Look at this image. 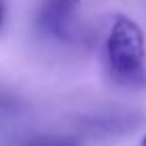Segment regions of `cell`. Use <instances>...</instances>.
<instances>
[{
    "label": "cell",
    "mask_w": 146,
    "mask_h": 146,
    "mask_svg": "<svg viewBox=\"0 0 146 146\" xmlns=\"http://www.w3.org/2000/svg\"><path fill=\"white\" fill-rule=\"evenodd\" d=\"M110 76L121 85H146V44L140 26L129 17H117L106 38Z\"/></svg>",
    "instance_id": "obj_1"
},
{
    "label": "cell",
    "mask_w": 146,
    "mask_h": 146,
    "mask_svg": "<svg viewBox=\"0 0 146 146\" xmlns=\"http://www.w3.org/2000/svg\"><path fill=\"white\" fill-rule=\"evenodd\" d=\"M21 146H78L76 142L68 138H55V135H36V138L26 140Z\"/></svg>",
    "instance_id": "obj_2"
},
{
    "label": "cell",
    "mask_w": 146,
    "mask_h": 146,
    "mask_svg": "<svg viewBox=\"0 0 146 146\" xmlns=\"http://www.w3.org/2000/svg\"><path fill=\"white\" fill-rule=\"evenodd\" d=\"M4 19H7V7H4V2L0 0V30L4 26Z\"/></svg>",
    "instance_id": "obj_3"
},
{
    "label": "cell",
    "mask_w": 146,
    "mask_h": 146,
    "mask_svg": "<svg viewBox=\"0 0 146 146\" xmlns=\"http://www.w3.org/2000/svg\"><path fill=\"white\" fill-rule=\"evenodd\" d=\"M59 4H64V7H68V9H74L76 4L80 2V0H57Z\"/></svg>",
    "instance_id": "obj_4"
},
{
    "label": "cell",
    "mask_w": 146,
    "mask_h": 146,
    "mask_svg": "<svg viewBox=\"0 0 146 146\" xmlns=\"http://www.w3.org/2000/svg\"><path fill=\"white\" fill-rule=\"evenodd\" d=\"M142 146H146V135H144V140H142Z\"/></svg>",
    "instance_id": "obj_5"
}]
</instances>
